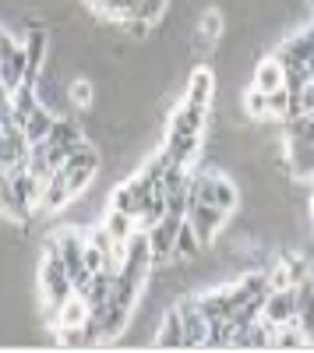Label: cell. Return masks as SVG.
<instances>
[{"instance_id":"1","label":"cell","mask_w":314,"mask_h":353,"mask_svg":"<svg viewBox=\"0 0 314 353\" xmlns=\"http://www.w3.org/2000/svg\"><path fill=\"white\" fill-rule=\"evenodd\" d=\"M39 290H43L46 314H53V311L61 307V304L71 297V293H74L71 276H67V269H64L61 254H56L53 241H46V248H43V254H39Z\"/></svg>"},{"instance_id":"2","label":"cell","mask_w":314,"mask_h":353,"mask_svg":"<svg viewBox=\"0 0 314 353\" xmlns=\"http://www.w3.org/2000/svg\"><path fill=\"white\" fill-rule=\"evenodd\" d=\"M187 223L194 226V233H198V241H202V248H212L216 237L226 230V223H230V212L219 209V205H212V201H191Z\"/></svg>"},{"instance_id":"3","label":"cell","mask_w":314,"mask_h":353,"mask_svg":"<svg viewBox=\"0 0 314 353\" xmlns=\"http://www.w3.org/2000/svg\"><path fill=\"white\" fill-rule=\"evenodd\" d=\"M177 314L184 321V350H205V336H209V318L198 307L194 293H180L177 297Z\"/></svg>"},{"instance_id":"4","label":"cell","mask_w":314,"mask_h":353,"mask_svg":"<svg viewBox=\"0 0 314 353\" xmlns=\"http://www.w3.org/2000/svg\"><path fill=\"white\" fill-rule=\"evenodd\" d=\"M216 92H219V81H216V71L212 68H194L187 74V85H184V103L187 106H198V110H212L216 106Z\"/></svg>"},{"instance_id":"5","label":"cell","mask_w":314,"mask_h":353,"mask_svg":"<svg viewBox=\"0 0 314 353\" xmlns=\"http://www.w3.org/2000/svg\"><path fill=\"white\" fill-rule=\"evenodd\" d=\"M177 226H180V219L177 216H163L156 226H149L145 233H149V251H152V265H163V261H169L174 258V244H177Z\"/></svg>"},{"instance_id":"6","label":"cell","mask_w":314,"mask_h":353,"mask_svg":"<svg viewBox=\"0 0 314 353\" xmlns=\"http://www.w3.org/2000/svg\"><path fill=\"white\" fill-rule=\"evenodd\" d=\"M28 78V61H25V46L21 39H11L4 50H0V85L14 92V88Z\"/></svg>"},{"instance_id":"7","label":"cell","mask_w":314,"mask_h":353,"mask_svg":"<svg viewBox=\"0 0 314 353\" xmlns=\"http://www.w3.org/2000/svg\"><path fill=\"white\" fill-rule=\"evenodd\" d=\"M262 318L269 325H286L297 318V286H282V290H269Z\"/></svg>"},{"instance_id":"8","label":"cell","mask_w":314,"mask_h":353,"mask_svg":"<svg viewBox=\"0 0 314 353\" xmlns=\"http://www.w3.org/2000/svg\"><path fill=\"white\" fill-rule=\"evenodd\" d=\"M202 145H205V134H169V131H166L163 152L169 156V163L194 166L198 156H202Z\"/></svg>"},{"instance_id":"9","label":"cell","mask_w":314,"mask_h":353,"mask_svg":"<svg viewBox=\"0 0 314 353\" xmlns=\"http://www.w3.org/2000/svg\"><path fill=\"white\" fill-rule=\"evenodd\" d=\"M205 128H209V110H198L187 103H180L166 124L169 134H205Z\"/></svg>"},{"instance_id":"10","label":"cell","mask_w":314,"mask_h":353,"mask_svg":"<svg viewBox=\"0 0 314 353\" xmlns=\"http://www.w3.org/2000/svg\"><path fill=\"white\" fill-rule=\"evenodd\" d=\"M152 346H166V350L184 346V321H180L177 307H166V311L159 314V325H156Z\"/></svg>"},{"instance_id":"11","label":"cell","mask_w":314,"mask_h":353,"mask_svg":"<svg viewBox=\"0 0 314 353\" xmlns=\"http://www.w3.org/2000/svg\"><path fill=\"white\" fill-rule=\"evenodd\" d=\"M254 88H262V92H275V88L286 85V71H282V64L275 61V57H262L258 68H254V78H251Z\"/></svg>"},{"instance_id":"12","label":"cell","mask_w":314,"mask_h":353,"mask_svg":"<svg viewBox=\"0 0 314 353\" xmlns=\"http://www.w3.org/2000/svg\"><path fill=\"white\" fill-rule=\"evenodd\" d=\"M53 121H56V110H50L46 103H39V106H36L32 113H28V117H25V124H21V131H25L28 145H36V141H46V134H50Z\"/></svg>"},{"instance_id":"13","label":"cell","mask_w":314,"mask_h":353,"mask_svg":"<svg viewBox=\"0 0 314 353\" xmlns=\"http://www.w3.org/2000/svg\"><path fill=\"white\" fill-rule=\"evenodd\" d=\"M240 110H244V117L251 124H262V121H269V96L262 92V88L247 85L240 92Z\"/></svg>"},{"instance_id":"14","label":"cell","mask_w":314,"mask_h":353,"mask_svg":"<svg viewBox=\"0 0 314 353\" xmlns=\"http://www.w3.org/2000/svg\"><path fill=\"white\" fill-rule=\"evenodd\" d=\"M64 99H67V106H74V110H92V103H96V85H92L89 78H71V81L64 85Z\"/></svg>"},{"instance_id":"15","label":"cell","mask_w":314,"mask_h":353,"mask_svg":"<svg viewBox=\"0 0 314 353\" xmlns=\"http://www.w3.org/2000/svg\"><path fill=\"white\" fill-rule=\"evenodd\" d=\"M202 251H205V248H202V241H198L194 226H191V223H187V216H184V219H180V226H177V244H174V254H177V258H184V261H194Z\"/></svg>"},{"instance_id":"16","label":"cell","mask_w":314,"mask_h":353,"mask_svg":"<svg viewBox=\"0 0 314 353\" xmlns=\"http://www.w3.org/2000/svg\"><path fill=\"white\" fill-rule=\"evenodd\" d=\"M99 223H103V226L109 230V237H113V241H127L131 233L138 230L134 216H127V212H117V209H106Z\"/></svg>"},{"instance_id":"17","label":"cell","mask_w":314,"mask_h":353,"mask_svg":"<svg viewBox=\"0 0 314 353\" xmlns=\"http://www.w3.org/2000/svg\"><path fill=\"white\" fill-rule=\"evenodd\" d=\"M269 96V121H286V110H290V88L282 85L275 92H265Z\"/></svg>"},{"instance_id":"18","label":"cell","mask_w":314,"mask_h":353,"mask_svg":"<svg viewBox=\"0 0 314 353\" xmlns=\"http://www.w3.org/2000/svg\"><path fill=\"white\" fill-rule=\"evenodd\" d=\"M166 4H169V0H138V11H134V14L159 25V18L166 14Z\"/></svg>"},{"instance_id":"19","label":"cell","mask_w":314,"mask_h":353,"mask_svg":"<svg viewBox=\"0 0 314 353\" xmlns=\"http://www.w3.org/2000/svg\"><path fill=\"white\" fill-rule=\"evenodd\" d=\"M311 81H314V78H311Z\"/></svg>"}]
</instances>
